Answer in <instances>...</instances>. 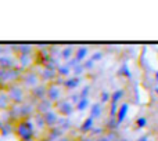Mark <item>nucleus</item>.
I'll use <instances>...</instances> for the list:
<instances>
[{"instance_id": "4468645a", "label": "nucleus", "mask_w": 158, "mask_h": 141, "mask_svg": "<svg viewBox=\"0 0 158 141\" xmlns=\"http://www.w3.org/2000/svg\"><path fill=\"white\" fill-rule=\"evenodd\" d=\"M79 83H81V79L77 78V76H71V78L64 79L63 86L65 90H75L79 86Z\"/></svg>"}, {"instance_id": "f8f14e48", "label": "nucleus", "mask_w": 158, "mask_h": 141, "mask_svg": "<svg viewBox=\"0 0 158 141\" xmlns=\"http://www.w3.org/2000/svg\"><path fill=\"white\" fill-rule=\"evenodd\" d=\"M32 123H33V126H35L36 130H40V131L49 130V127H47V125H46V120H44L43 115H40V114L33 115L32 116Z\"/></svg>"}, {"instance_id": "4c0bfd02", "label": "nucleus", "mask_w": 158, "mask_h": 141, "mask_svg": "<svg viewBox=\"0 0 158 141\" xmlns=\"http://www.w3.org/2000/svg\"><path fill=\"white\" fill-rule=\"evenodd\" d=\"M117 141H128V140H126V139H123V137H119V139H118Z\"/></svg>"}, {"instance_id": "0eeeda50", "label": "nucleus", "mask_w": 158, "mask_h": 141, "mask_svg": "<svg viewBox=\"0 0 158 141\" xmlns=\"http://www.w3.org/2000/svg\"><path fill=\"white\" fill-rule=\"evenodd\" d=\"M54 109L58 112V115L63 118H68L69 115H72V112L75 111V105L69 100H61L57 104H54Z\"/></svg>"}, {"instance_id": "f257e3e1", "label": "nucleus", "mask_w": 158, "mask_h": 141, "mask_svg": "<svg viewBox=\"0 0 158 141\" xmlns=\"http://www.w3.org/2000/svg\"><path fill=\"white\" fill-rule=\"evenodd\" d=\"M22 72L24 70H21L19 68H13V69L0 68V87H4V90H6L11 84L19 83Z\"/></svg>"}, {"instance_id": "ddd939ff", "label": "nucleus", "mask_w": 158, "mask_h": 141, "mask_svg": "<svg viewBox=\"0 0 158 141\" xmlns=\"http://www.w3.org/2000/svg\"><path fill=\"white\" fill-rule=\"evenodd\" d=\"M11 105H13V103H11L10 97L7 95L6 90L0 91V111H8L11 108Z\"/></svg>"}, {"instance_id": "20e7f679", "label": "nucleus", "mask_w": 158, "mask_h": 141, "mask_svg": "<svg viewBox=\"0 0 158 141\" xmlns=\"http://www.w3.org/2000/svg\"><path fill=\"white\" fill-rule=\"evenodd\" d=\"M19 83L29 91V90H32L33 87H36L38 84H40L42 80H40V76H39V72H36L35 69H28V70L22 72Z\"/></svg>"}, {"instance_id": "f03ea898", "label": "nucleus", "mask_w": 158, "mask_h": 141, "mask_svg": "<svg viewBox=\"0 0 158 141\" xmlns=\"http://www.w3.org/2000/svg\"><path fill=\"white\" fill-rule=\"evenodd\" d=\"M14 131H15L17 137L22 141V140H32V139H35L36 129H35V126H33L32 120L27 119V120H21V122L15 123Z\"/></svg>"}, {"instance_id": "412c9836", "label": "nucleus", "mask_w": 158, "mask_h": 141, "mask_svg": "<svg viewBox=\"0 0 158 141\" xmlns=\"http://www.w3.org/2000/svg\"><path fill=\"white\" fill-rule=\"evenodd\" d=\"M101 115V105L100 104H93L92 108H90V118L94 119V118H98Z\"/></svg>"}, {"instance_id": "6e6552de", "label": "nucleus", "mask_w": 158, "mask_h": 141, "mask_svg": "<svg viewBox=\"0 0 158 141\" xmlns=\"http://www.w3.org/2000/svg\"><path fill=\"white\" fill-rule=\"evenodd\" d=\"M29 97H32L33 103H38V101H42L44 98H47V84L40 83L36 87H33L32 90H29Z\"/></svg>"}, {"instance_id": "9b49d317", "label": "nucleus", "mask_w": 158, "mask_h": 141, "mask_svg": "<svg viewBox=\"0 0 158 141\" xmlns=\"http://www.w3.org/2000/svg\"><path fill=\"white\" fill-rule=\"evenodd\" d=\"M43 118H44V120H46L47 127L52 129V127H54V126L58 125V120H60L61 116L58 115V112L56 111V109H53V111L47 112L46 115H43Z\"/></svg>"}, {"instance_id": "c756f323", "label": "nucleus", "mask_w": 158, "mask_h": 141, "mask_svg": "<svg viewBox=\"0 0 158 141\" xmlns=\"http://www.w3.org/2000/svg\"><path fill=\"white\" fill-rule=\"evenodd\" d=\"M82 65H83V68H85V69H92L93 66H94V61H92V60H86L83 64H82Z\"/></svg>"}, {"instance_id": "a211bd4d", "label": "nucleus", "mask_w": 158, "mask_h": 141, "mask_svg": "<svg viewBox=\"0 0 158 141\" xmlns=\"http://www.w3.org/2000/svg\"><path fill=\"white\" fill-rule=\"evenodd\" d=\"M128 109H129V105L126 103H123L122 105H119V109H118V114H117V120L118 123H122L123 119H125L126 114H128Z\"/></svg>"}, {"instance_id": "f704fd0d", "label": "nucleus", "mask_w": 158, "mask_h": 141, "mask_svg": "<svg viewBox=\"0 0 158 141\" xmlns=\"http://www.w3.org/2000/svg\"><path fill=\"white\" fill-rule=\"evenodd\" d=\"M57 141H74L71 139V137H68V136H64V137H61L60 140H57Z\"/></svg>"}, {"instance_id": "ea45409f", "label": "nucleus", "mask_w": 158, "mask_h": 141, "mask_svg": "<svg viewBox=\"0 0 158 141\" xmlns=\"http://www.w3.org/2000/svg\"><path fill=\"white\" fill-rule=\"evenodd\" d=\"M156 79H157V80H158V73H157V76H156Z\"/></svg>"}, {"instance_id": "a878e982", "label": "nucleus", "mask_w": 158, "mask_h": 141, "mask_svg": "<svg viewBox=\"0 0 158 141\" xmlns=\"http://www.w3.org/2000/svg\"><path fill=\"white\" fill-rule=\"evenodd\" d=\"M87 105H89V100H87V98H82V100L79 101V104L77 105V109L78 111H83V109H86Z\"/></svg>"}, {"instance_id": "393cba45", "label": "nucleus", "mask_w": 158, "mask_h": 141, "mask_svg": "<svg viewBox=\"0 0 158 141\" xmlns=\"http://www.w3.org/2000/svg\"><path fill=\"white\" fill-rule=\"evenodd\" d=\"M82 100V97H81V93H74V94H71L69 95V101H71L74 105H78L79 104V101Z\"/></svg>"}, {"instance_id": "6ab92c4d", "label": "nucleus", "mask_w": 158, "mask_h": 141, "mask_svg": "<svg viewBox=\"0 0 158 141\" xmlns=\"http://www.w3.org/2000/svg\"><path fill=\"white\" fill-rule=\"evenodd\" d=\"M71 68H69V65L68 64H60L58 65V68H57V73H58V76L60 78H67L68 75H71Z\"/></svg>"}, {"instance_id": "4be33fe9", "label": "nucleus", "mask_w": 158, "mask_h": 141, "mask_svg": "<svg viewBox=\"0 0 158 141\" xmlns=\"http://www.w3.org/2000/svg\"><path fill=\"white\" fill-rule=\"evenodd\" d=\"M57 126H58L60 129H63L64 131H65V130H68V129L71 127V122H69L68 118H63V116H61L60 120H58V125H57Z\"/></svg>"}, {"instance_id": "b1692460", "label": "nucleus", "mask_w": 158, "mask_h": 141, "mask_svg": "<svg viewBox=\"0 0 158 141\" xmlns=\"http://www.w3.org/2000/svg\"><path fill=\"white\" fill-rule=\"evenodd\" d=\"M122 97H123V90H117V91H114L111 94V103L118 104V101H119Z\"/></svg>"}, {"instance_id": "2eb2a0df", "label": "nucleus", "mask_w": 158, "mask_h": 141, "mask_svg": "<svg viewBox=\"0 0 158 141\" xmlns=\"http://www.w3.org/2000/svg\"><path fill=\"white\" fill-rule=\"evenodd\" d=\"M61 137H64V130L60 129L58 126H54V127L47 130V139H50L53 141H57V140H60Z\"/></svg>"}, {"instance_id": "39448f33", "label": "nucleus", "mask_w": 158, "mask_h": 141, "mask_svg": "<svg viewBox=\"0 0 158 141\" xmlns=\"http://www.w3.org/2000/svg\"><path fill=\"white\" fill-rule=\"evenodd\" d=\"M64 91H65L64 86L60 83H57V82H56V83H52V84H47V98L54 104H57L58 101L64 100Z\"/></svg>"}, {"instance_id": "cd10ccee", "label": "nucleus", "mask_w": 158, "mask_h": 141, "mask_svg": "<svg viewBox=\"0 0 158 141\" xmlns=\"http://www.w3.org/2000/svg\"><path fill=\"white\" fill-rule=\"evenodd\" d=\"M108 101H111V94L107 91H103L101 93V103H108Z\"/></svg>"}, {"instance_id": "c9c22d12", "label": "nucleus", "mask_w": 158, "mask_h": 141, "mask_svg": "<svg viewBox=\"0 0 158 141\" xmlns=\"http://www.w3.org/2000/svg\"><path fill=\"white\" fill-rule=\"evenodd\" d=\"M148 139H147V136H143V137H140V139L139 140H137V141H147Z\"/></svg>"}, {"instance_id": "9d476101", "label": "nucleus", "mask_w": 158, "mask_h": 141, "mask_svg": "<svg viewBox=\"0 0 158 141\" xmlns=\"http://www.w3.org/2000/svg\"><path fill=\"white\" fill-rule=\"evenodd\" d=\"M53 109H54V103H52L49 98H44V100L36 103V114L46 115L47 112L53 111Z\"/></svg>"}, {"instance_id": "7c9ffc66", "label": "nucleus", "mask_w": 158, "mask_h": 141, "mask_svg": "<svg viewBox=\"0 0 158 141\" xmlns=\"http://www.w3.org/2000/svg\"><path fill=\"white\" fill-rule=\"evenodd\" d=\"M101 57H103V53H101V51H96L94 54L92 55V58H90V60H92V61H98V60H101Z\"/></svg>"}, {"instance_id": "f3484780", "label": "nucleus", "mask_w": 158, "mask_h": 141, "mask_svg": "<svg viewBox=\"0 0 158 141\" xmlns=\"http://www.w3.org/2000/svg\"><path fill=\"white\" fill-rule=\"evenodd\" d=\"M87 54H89V49L85 46H79L77 47V50H75V60L78 61V62H81V61H83L85 58L87 57Z\"/></svg>"}, {"instance_id": "dca6fc26", "label": "nucleus", "mask_w": 158, "mask_h": 141, "mask_svg": "<svg viewBox=\"0 0 158 141\" xmlns=\"http://www.w3.org/2000/svg\"><path fill=\"white\" fill-rule=\"evenodd\" d=\"M75 50H77V49H74V46H65V47H63V49H61L60 57L68 62V61H71L72 58L75 57Z\"/></svg>"}, {"instance_id": "aec40b11", "label": "nucleus", "mask_w": 158, "mask_h": 141, "mask_svg": "<svg viewBox=\"0 0 158 141\" xmlns=\"http://www.w3.org/2000/svg\"><path fill=\"white\" fill-rule=\"evenodd\" d=\"M92 129H93V119L89 116L83 123H82L81 131H82V133H90V131H92Z\"/></svg>"}, {"instance_id": "c85d7f7f", "label": "nucleus", "mask_w": 158, "mask_h": 141, "mask_svg": "<svg viewBox=\"0 0 158 141\" xmlns=\"http://www.w3.org/2000/svg\"><path fill=\"white\" fill-rule=\"evenodd\" d=\"M136 125H137V127H144L146 125H147V119L146 118H139V119L136 120Z\"/></svg>"}, {"instance_id": "72a5a7b5", "label": "nucleus", "mask_w": 158, "mask_h": 141, "mask_svg": "<svg viewBox=\"0 0 158 141\" xmlns=\"http://www.w3.org/2000/svg\"><path fill=\"white\" fill-rule=\"evenodd\" d=\"M77 141H96L93 137H90V136H82V137H79V139Z\"/></svg>"}, {"instance_id": "7ed1b4c3", "label": "nucleus", "mask_w": 158, "mask_h": 141, "mask_svg": "<svg viewBox=\"0 0 158 141\" xmlns=\"http://www.w3.org/2000/svg\"><path fill=\"white\" fill-rule=\"evenodd\" d=\"M6 93L7 95L10 97L11 103L15 104V105H19V104L25 103L28 100L27 97V89L22 86L21 83H15V84H11L6 89Z\"/></svg>"}, {"instance_id": "473e14b6", "label": "nucleus", "mask_w": 158, "mask_h": 141, "mask_svg": "<svg viewBox=\"0 0 158 141\" xmlns=\"http://www.w3.org/2000/svg\"><path fill=\"white\" fill-rule=\"evenodd\" d=\"M96 141H112V140L110 139V136L106 133V134H103V136L97 137V139H96Z\"/></svg>"}, {"instance_id": "5701e85b", "label": "nucleus", "mask_w": 158, "mask_h": 141, "mask_svg": "<svg viewBox=\"0 0 158 141\" xmlns=\"http://www.w3.org/2000/svg\"><path fill=\"white\" fill-rule=\"evenodd\" d=\"M106 133H107V131L104 130L103 127H93L92 131L89 133V136H90V137H96V139H97V137L103 136V134H106Z\"/></svg>"}, {"instance_id": "423d86ee", "label": "nucleus", "mask_w": 158, "mask_h": 141, "mask_svg": "<svg viewBox=\"0 0 158 141\" xmlns=\"http://www.w3.org/2000/svg\"><path fill=\"white\" fill-rule=\"evenodd\" d=\"M39 76H40L42 83H44V84L56 83V82H57V79H58L57 69L49 68V66H42L40 70H39Z\"/></svg>"}, {"instance_id": "bb28decb", "label": "nucleus", "mask_w": 158, "mask_h": 141, "mask_svg": "<svg viewBox=\"0 0 158 141\" xmlns=\"http://www.w3.org/2000/svg\"><path fill=\"white\" fill-rule=\"evenodd\" d=\"M72 70H74V75L77 76V78H79V75H82V73H83L85 68H83V65H82V64H78V65H75L74 68H72Z\"/></svg>"}, {"instance_id": "1a4fd4ad", "label": "nucleus", "mask_w": 158, "mask_h": 141, "mask_svg": "<svg viewBox=\"0 0 158 141\" xmlns=\"http://www.w3.org/2000/svg\"><path fill=\"white\" fill-rule=\"evenodd\" d=\"M0 68L2 69H13L18 68V58L11 54H4L0 57Z\"/></svg>"}, {"instance_id": "58836bf2", "label": "nucleus", "mask_w": 158, "mask_h": 141, "mask_svg": "<svg viewBox=\"0 0 158 141\" xmlns=\"http://www.w3.org/2000/svg\"><path fill=\"white\" fill-rule=\"evenodd\" d=\"M22 141H35V139H32V140H22Z\"/></svg>"}, {"instance_id": "2f4dec72", "label": "nucleus", "mask_w": 158, "mask_h": 141, "mask_svg": "<svg viewBox=\"0 0 158 141\" xmlns=\"http://www.w3.org/2000/svg\"><path fill=\"white\" fill-rule=\"evenodd\" d=\"M89 90H90V86L83 87V90H82V93H81V97H82V98H87V94H89Z\"/></svg>"}, {"instance_id": "e433bc0d", "label": "nucleus", "mask_w": 158, "mask_h": 141, "mask_svg": "<svg viewBox=\"0 0 158 141\" xmlns=\"http://www.w3.org/2000/svg\"><path fill=\"white\" fill-rule=\"evenodd\" d=\"M38 141H53V140H50V139H47V137H44V139H40V140H38Z\"/></svg>"}]
</instances>
